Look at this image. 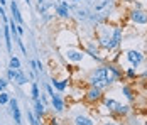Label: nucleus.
<instances>
[{"label": "nucleus", "mask_w": 147, "mask_h": 125, "mask_svg": "<svg viewBox=\"0 0 147 125\" xmlns=\"http://www.w3.org/2000/svg\"><path fill=\"white\" fill-rule=\"evenodd\" d=\"M122 76V71L118 70L115 64H105L100 66L91 73L90 76V86H96V88H105L108 84H112L113 81H117Z\"/></svg>", "instance_id": "1"}, {"label": "nucleus", "mask_w": 147, "mask_h": 125, "mask_svg": "<svg viewBox=\"0 0 147 125\" xmlns=\"http://www.w3.org/2000/svg\"><path fill=\"white\" fill-rule=\"evenodd\" d=\"M112 34H113V32H112ZM112 34H110V29H103V34L98 37V46L103 47V49H115Z\"/></svg>", "instance_id": "2"}, {"label": "nucleus", "mask_w": 147, "mask_h": 125, "mask_svg": "<svg viewBox=\"0 0 147 125\" xmlns=\"http://www.w3.org/2000/svg\"><path fill=\"white\" fill-rule=\"evenodd\" d=\"M130 20L134 24H140V26H146L147 24V12L142 9H134L130 12Z\"/></svg>", "instance_id": "3"}, {"label": "nucleus", "mask_w": 147, "mask_h": 125, "mask_svg": "<svg viewBox=\"0 0 147 125\" xmlns=\"http://www.w3.org/2000/svg\"><path fill=\"white\" fill-rule=\"evenodd\" d=\"M7 76H9V80H14L17 84H26L27 83V74H24L20 70H10L9 68V71H7Z\"/></svg>", "instance_id": "4"}, {"label": "nucleus", "mask_w": 147, "mask_h": 125, "mask_svg": "<svg viewBox=\"0 0 147 125\" xmlns=\"http://www.w3.org/2000/svg\"><path fill=\"white\" fill-rule=\"evenodd\" d=\"M127 59H129V63L132 64L134 68H137V66L144 61V54H142L140 51H135V49H132V51H129V53H127Z\"/></svg>", "instance_id": "5"}, {"label": "nucleus", "mask_w": 147, "mask_h": 125, "mask_svg": "<svg viewBox=\"0 0 147 125\" xmlns=\"http://www.w3.org/2000/svg\"><path fill=\"white\" fill-rule=\"evenodd\" d=\"M103 98L102 88H96V86H91L88 91H86V100L88 101H98Z\"/></svg>", "instance_id": "6"}, {"label": "nucleus", "mask_w": 147, "mask_h": 125, "mask_svg": "<svg viewBox=\"0 0 147 125\" xmlns=\"http://www.w3.org/2000/svg\"><path fill=\"white\" fill-rule=\"evenodd\" d=\"M10 110H12V115H14V122L17 125L22 124V117H20V108H19V105H17V100L15 98H10Z\"/></svg>", "instance_id": "7"}, {"label": "nucleus", "mask_w": 147, "mask_h": 125, "mask_svg": "<svg viewBox=\"0 0 147 125\" xmlns=\"http://www.w3.org/2000/svg\"><path fill=\"white\" fill-rule=\"evenodd\" d=\"M51 103H53V107H54L56 111L64 110V101H63V98H61L59 93H53V95H51Z\"/></svg>", "instance_id": "8"}, {"label": "nucleus", "mask_w": 147, "mask_h": 125, "mask_svg": "<svg viewBox=\"0 0 147 125\" xmlns=\"http://www.w3.org/2000/svg\"><path fill=\"white\" fill-rule=\"evenodd\" d=\"M64 56H66L69 61H74V63H80V61H83V57H85V54H83L81 51H74V49H68Z\"/></svg>", "instance_id": "9"}, {"label": "nucleus", "mask_w": 147, "mask_h": 125, "mask_svg": "<svg viewBox=\"0 0 147 125\" xmlns=\"http://www.w3.org/2000/svg\"><path fill=\"white\" fill-rule=\"evenodd\" d=\"M10 12H12V19H14L19 26H22V24H24V19H22L20 10H19V7H17V3H15V2L10 3Z\"/></svg>", "instance_id": "10"}, {"label": "nucleus", "mask_w": 147, "mask_h": 125, "mask_svg": "<svg viewBox=\"0 0 147 125\" xmlns=\"http://www.w3.org/2000/svg\"><path fill=\"white\" fill-rule=\"evenodd\" d=\"M3 39H5L7 51H12V37H10V27H9V24H3Z\"/></svg>", "instance_id": "11"}, {"label": "nucleus", "mask_w": 147, "mask_h": 125, "mask_svg": "<svg viewBox=\"0 0 147 125\" xmlns=\"http://www.w3.org/2000/svg\"><path fill=\"white\" fill-rule=\"evenodd\" d=\"M56 12H58L59 17L68 19V17H69V7H68V3H66V2H63V3L56 5Z\"/></svg>", "instance_id": "12"}, {"label": "nucleus", "mask_w": 147, "mask_h": 125, "mask_svg": "<svg viewBox=\"0 0 147 125\" xmlns=\"http://www.w3.org/2000/svg\"><path fill=\"white\" fill-rule=\"evenodd\" d=\"M86 53H88V54L93 57V59H96V61H100V63L103 61V57L100 56V51H98V49H96L93 44H88V47H86Z\"/></svg>", "instance_id": "13"}, {"label": "nucleus", "mask_w": 147, "mask_h": 125, "mask_svg": "<svg viewBox=\"0 0 147 125\" xmlns=\"http://www.w3.org/2000/svg\"><path fill=\"white\" fill-rule=\"evenodd\" d=\"M74 125H95V124H93V120H91L90 117H85V115H78V117L74 118Z\"/></svg>", "instance_id": "14"}, {"label": "nucleus", "mask_w": 147, "mask_h": 125, "mask_svg": "<svg viewBox=\"0 0 147 125\" xmlns=\"http://www.w3.org/2000/svg\"><path fill=\"white\" fill-rule=\"evenodd\" d=\"M34 107H36V118H41L44 115V103L41 100H34Z\"/></svg>", "instance_id": "15"}, {"label": "nucleus", "mask_w": 147, "mask_h": 125, "mask_svg": "<svg viewBox=\"0 0 147 125\" xmlns=\"http://www.w3.org/2000/svg\"><path fill=\"white\" fill-rule=\"evenodd\" d=\"M105 107H107L110 111H115L117 110V107H118V101L112 100V98H105Z\"/></svg>", "instance_id": "16"}, {"label": "nucleus", "mask_w": 147, "mask_h": 125, "mask_svg": "<svg viewBox=\"0 0 147 125\" xmlns=\"http://www.w3.org/2000/svg\"><path fill=\"white\" fill-rule=\"evenodd\" d=\"M51 83H53V86H54L58 91H64L66 86H68V81H59V80H53Z\"/></svg>", "instance_id": "17"}, {"label": "nucleus", "mask_w": 147, "mask_h": 125, "mask_svg": "<svg viewBox=\"0 0 147 125\" xmlns=\"http://www.w3.org/2000/svg\"><path fill=\"white\" fill-rule=\"evenodd\" d=\"M30 95H32V100H39V86H37V81H32V86H30Z\"/></svg>", "instance_id": "18"}, {"label": "nucleus", "mask_w": 147, "mask_h": 125, "mask_svg": "<svg viewBox=\"0 0 147 125\" xmlns=\"http://www.w3.org/2000/svg\"><path fill=\"white\" fill-rule=\"evenodd\" d=\"M129 111H130V107H129V105H122V103H118L117 110L113 111V113H117V115H127Z\"/></svg>", "instance_id": "19"}, {"label": "nucleus", "mask_w": 147, "mask_h": 125, "mask_svg": "<svg viewBox=\"0 0 147 125\" xmlns=\"http://www.w3.org/2000/svg\"><path fill=\"white\" fill-rule=\"evenodd\" d=\"M9 68H10V70H20V59L15 57V56H12V57H10V63H9Z\"/></svg>", "instance_id": "20"}, {"label": "nucleus", "mask_w": 147, "mask_h": 125, "mask_svg": "<svg viewBox=\"0 0 147 125\" xmlns=\"http://www.w3.org/2000/svg\"><path fill=\"white\" fill-rule=\"evenodd\" d=\"M122 93L125 95V98H127V100H130V101L134 100V95H132V90H130V86L123 84V86H122Z\"/></svg>", "instance_id": "21"}, {"label": "nucleus", "mask_w": 147, "mask_h": 125, "mask_svg": "<svg viewBox=\"0 0 147 125\" xmlns=\"http://www.w3.org/2000/svg\"><path fill=\"white\" fill-rule=\"evenodd\" d=\"M10 101V95L5 91H0V105H7Z\"/></svg>", "instance_id": "22"}, {"label": "nucleus", "mask_w": 147, "mask_h": 125, "mask_svg": "<svg viewBox=\"0 0 147 125\" xmlns=\"http://www.w3.org/2000/svg\"><path fill=\"white\" fill-rule=\"evenodd\" d=\"M125 76L132 80V78H135V76H137V73H135V70H134V68H129V70L125 71Z\"/></svg>", "instance_id": "23"}, {"label": "nucleus", "mask_w": 147, "mask_h": 125, "mask_svg": "<svg viewBox=\"0 0 147 125\" xmlns=\"http://www.w3.org/2000/svg\"><path fill=\"white\" fill-rule=\"evenodd\" d=\"M7 84H9V81H5L3 78H0V91H3L7 88Z\"/></svg>", "instance_id": "24"}, {"label": "nucleus", "mask_w": 147, "mask_h": 125, "mask_svg": "<svg viewBox=\"0 0 147 125\" xmlns=\"http://www.w3.org/2000/svg\"><path fill=\"white\" fill-rule=\"evenodd\" d=\"M17 32H19V36H24V26H19L17 24Z\"/></svg>", "instance_id": "25"}, {"label": "nucleus", "mask_w": 147, "mask_h": 125, "mask_svg": "<svg viewBox=\"0 0 147 125\" xmlns=\"http://www.w3.org/2000/svg\"><path fill=\"white\" fill-rule=\"evenodd\" d=\"M140 78H147V71H144V73L140 74Z\"/></svg>", "instance_id": "26"}, {"label": "nucleus", "mask_w": 147, "mask_h": 125, "mask_svg": "<svg viewBox=\"0 0 147 125\" xmlns=\"http://www.w3.org/2000/svg\"><path fill=\"white\" fill-rule=\"evenodd\" d=\"M103 125H115L113 122H108V124H103Z\"/></svg>", "instance_id": "27"}, {"label": "nucleus", "mask_w": 147, "mask_h": 125, "mask_svg": "<svg viewBox=\"0 0 147 125\" xmlns=\"http://www.w3.org/2000/svg\"><path fill=\"white\" fill-rule=\"evenodd\" d=\"M5 3V0H0V5H3Z\"/></svg>", "instance_id": "28"}, {"label": "nucleus", "mask_w": 147, "mask_h": 125, "mask_svg": "<svg viewBox=\"0 0 147 125\" xmlns=\"http://www.w3.org/2000/svg\"><path fill=\"white\" fill-rule=\"evenodd\" d=\"M74 2H80V0H74Z\"/></svg>", "instance_id": "29"}, {"label": "nucleus", "mask_w": 147, "mask_h": 125, "mask_svg": "<svg viewBox=\"0 0 147 125\" xmlns=\"http://www.w3.org/2000/svg\"><path fill=\"white\" fill-rule=\"evenodd\" d=\"M144 125H147V122H146V124H144Z\"/></svg>", "instance_id": "30"}]
</instances>
